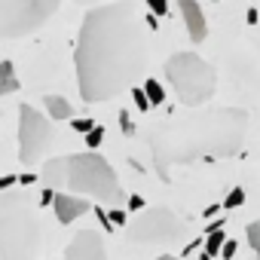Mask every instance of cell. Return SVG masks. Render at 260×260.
Returning <instances> with one entry per match:
<instances>
[{"mask_svg": "<svg viewBox=\"0 0 260 260\" xmlns=\"http://www.w3.org/2000/svg\"><path fill=\"white\" fill-rule=\"evenodd\" d=\"M156 260H181V257H172V254H159Z\"/></svg>", "mask_w": 260, "mask_h": 260, "instance_id": "obj_27", "label": "cell"}, {"mask_svg": "<svg viewBox=\"0 0 260 260\" xmlns=\"http://www.w3.org/2000/svg\"><path fill=\"white\" fill-rule=\"evenodd\" d=\"M125 233H128V239L138 242V245H169V242L181 239L187 233V226H184V220L172 208L150 205V208H144L141 214H135L132 220L125 223Z\"/></svg>", "mask_w": 260, "mask_h": 260, "instance_id": "obj_7", "label": "cell"}, {"mask_svg": "<svg viewBox=\"0 0 260 260\" xmlns=\"http://www.w3.org/2000/svg\"><path fill=\"white\" fill-rule=\"evenodd\" d=\"M132 95H135V104L141 107V110H147V107H153L150 104V98H147V92L144 89H132Z\"/></svg>", "mask_w": 260, "mask_h": 260, "instance_id": "obj_21", "label": "cell"}, {"mask_svg": "<svg viewBox=\"0 0 260 260\" xmlns=\"http://www.w3.org/2000/svg\"><path fill=\"white\" fill-rule=\"evenodd\" d=\"M40 217L25 190L0 193V260H37Z\"/></svg>", "mask_w": 260, "mask_h": 260, "instance_id": "obj_3", "label": "cell"}, {"mask_svg": "<svg viewBox=\"0 0 260 260\" xmlns=\"http://www.w3.org/2000/svg\"><path fill=\"white\" fill-rule=\"evenodd\" d=\"M110 223H116V226H125V223H128V217H125V211H119V208L113 205V211H110Z\"/></svg>", "mask_w": 260, "mask_h": 260, "instance_id": "obj_22", "label": "cell"}, {"mask_svg": "<svg viewBox=\"0 0 260 260\" xmlns=\"http://www.w3.org/2000/svg\"><path fill=\"white\" fill-rule=\"evenodd\" d=\"M52 211H55V220L58 223H74L77 217H83L89 208V199L80 196V193H71V190H58L55 199H52Z\"/></svg>", "mask_w": 260, "mask_h": 260, "instance_id": "obj_10", "label": "cell"}, {"mask_svg": "<svg viewBox=\"0 0 260 260\" xmlns=\"http://www.w3.org/2000/svg\"><path fill=\"white\" fill-rule=\"evenodd\" d=\"M52 144V122L46 113H37V107L22 104L19 107V159L25 166H34L46 147Z\"/></svg>", "mask_w": 260, "mask_h": 260, "instance_id": "obj_8", "label": "cell"}, {"mask_svg": "<svg viewBox=\"0 0 260 260\" xmlns=\"http://www.w3.org/2000/svg\"><path fill=\"white\" fill-rule=\"evenodd\" d=\"M40 181L43 187L49 190H68V156H55V159H46L43 162V172H40Z\"/></svg>", "mask_w": 260, "mask_h": 260, "instance_id": "obj_12", "label": "cell"}, {"mask_svg": "<svg viewBox=\"0 0 260 260\" xmlns=\"http://www.w3.org/2000/svg\"><path fill=\"white\" fill-rule=\"evenodd\" d=\"M43 107H46V113L52 116V119H74V107H71V101L64 98V95H46L43 98Z\"/></svg>", "mask_w": 260, "mask_h": 260, "instance_id": "obj_13", "label": "cell"}, {"mask_svg": "<svg viewBox=\"0 0 260 260\" xmlns=\"http://www.w3.org/2000/svg\"><path fill=\"white\" fill-rule=\"evenodd\" d=\"M34 181H37L34 175H22V178H19V184H34Z\"/></svg>", "mask_w": 260, "mask_h": 260, "instance_id": "obj_26", "label": "cell"}, {"mask_svg": "<svg viewBox=\"0 0 260 260\" xmlns=\"http://www.w3.org/2000/svg\"><path fill=\"white\" fill-rule=\"evenodd\" d=\"M147 7L153 10V16H166L169 13V0H147Z\"/></svg>", "mask_w": 260, "mask_h": 260, "instance_id": "obj_20", "label": "cell"}, {"mask_svg": "<svg viewBox=\"0 0 260 260\" xmlns=\"http://www.w3.org/2000/svg\"><path fill=\"white\" fill-rule=\"evenodd\" d=\"M233 254H236V242H230V239H226V242H223V248H220V257H233Z\"/></svg>", "mask_w": 260, "mask_h": 260, "instance_id": "obj_24", "label": "cell"}, {"mask_svg": "<svg viewBox=\"0 0 260 260\" xmlns=\"http://www.w3.org/2000/svg\"><path fill=\"white\" fill-rule=\"evenodd\" d=\"M64 260H107L104 239L95 230H80L64 248Z\"/></svg>", "mask_w": 260, "mask_h": 260, "instance_id": "obj_9", "label": "cell"}, {"mask_svg": "<svg viewBox=\"0 0 260 260\" xmlns=\"http://www.w3.org/2000/svg\"><path fill=\"white\" fill-rule=\"evenodd\" d=\"M245 132L248 113L242 107H214L153 125L147 132V147L156 172L169 178L175 166L236 156L245 144Z\"/></svg>", "mask_w": 260, "mask_h": 260, "instance_id": "obj_2", "label": "cell"}, {"mask_svg": "<svg viewBox=\"0 0 260 260\" xmlns=\"http://www.w3.org/2000/svg\"><path fill=\"white\" fill-rule=\"evenodd\" d=\"M71 125H74V132H89V128H92V119H71Z\"/></svg>", "mask_w": 260, "mask_h": 260, "instance_id": "obj_23", "label": "cell"}, {"mask_svg": "<svg viewBox=\"0 0 260 260\" xmlns=\"http://www.w3.org/2000/svg\"><path fill=\"white\" fill-rule=\"evenodd\" d=\"M68 190H71V193H80V196H86V199L104 202V205H110V208L125 202V190H122L116 172H113L110 162H107L101 153H95V150L68 156Z\"/></svg>", "mask_w": 260, "mask_h": 260, "instance_id": "obj_4", "label": "cell"}, {"mask_svg": "<svg viewBox=\"0 0 260 260\" xmlns=\"http://www.w3.org/2000/svg\"><path fill=\"white\" fill-rule=\"evenodd\" d=\"M101 141H104V128H101V125H92L89 132H86V147H89V150H95Z\"/></svg>", "mask_w": 260, "mask_h": 260, "instance_id": "obj_18", "label": "cell"}, {"mask_svg": "<svg viewBox=\"0 0 260 260\" xmlns=\"http://www.w3.org/2000/svg\"><path fill=\"white\" fill-rule=\"evenodd\" d=\"M242 202H245V190H239V187H236V190L223 199V208H226V211H233V208H239Z\"/></svg>", "mask_w": 260, "mask_h": 260, "instance_id": "obj_19", "label": "cell"}, {"mask_svg": "<svg viewBox=\"0 0 260 260\" xmlns=\"http://www.w3.org/2000/svg\"><path fill=\"white\" fill-rule=\"evenodd\" d=\"M19 89V74L13 68V61H0V98Z\"/></svg>", "mask_w": 260, "mask_h": 260, "instance_id": "obj_14", "label": "cell"}, {"mask_svg": "<svg viewBox=\"0 0 260 260\" xmlns=\"http://www.w3.org/2000/svg\"><path fill=\"white\" fill-rule=\"evenodd\" d=\"M166 80L187 107H202L217 89V71L196 52H175L166 61Z\"/></svg>", "mask_w": 260, "mask_h": 260, "instance_id": "obj_5", "label": "cell"}, {"mask_svg": "<svg viewBox=\"0 0 260 260\" xmlns=\"http://www.w3.org/2000/svg\"><path fill=\"white\" fill-rule=\"evenodd\" d=\"M245 236H248V245H251V251H254V254H257V260H260V217L248 223Z\"/></svg>", "mask_w": 260, "mask_h": 260, "instance_id": "obj_17", "label": "cell"}, {"mask_svg": "<svg viewBox=\"0 0 260 260\" xmlns=\"http://www.w3.org/2000/svg\"><path fill=\"white\" fill-rule=\"evenodd\" d=\"M144 92H147V98H150V104H153V107L166 101V92H162V86H159V80H153V77H150V80L144 83Z\"/></svg>", "mask_w": 260, "mask_h": 260, "instance_id": "obj_16", "label": "cell"}, {"mask_svg": "<svg viewBox=\"0 0 260 260\" xmlns=\"http://www.w3.org/2000/svg\"><path fill=\"white\" fill-rule=\"evenodd\" d=\"M128 208H132V211H135V208H144V199H138V196H132V199H128Z\"/></svg>", "mask_w": 260, "mask_h": 260, "instance_id": "obj_25", "label": "cell"}, {"mask_svg": "<svg viewBox=\"0 0 260 260\" xmlns=\"http://www.w3.org/2000/svg\"><path fill=\"white\" fill-rule=\"evenodd\" d=\"M223 242H226V233H223V230H211V233H208V239H205L202 260H211V257H217V254H220V248H223Z\"/></svg>", "mask_w": 260, "mask_h": 260, "instance_id": "obj_15", "label": "cell"}, {"mask_svg": "<svg viewBox=\"0 0 260 260\" xmlns=\"http://www.w3.org/2000/svg\"><path fill=\"white\" fill-rule=\"evenodd\" d=\"M175 4H178V13L184 19V28L190 34V40L202 43L208 37V19H205V13L199 7V0H175Z\"/></svg>", "mask_w": 260, "mask_h": 260, "instance_id": "obj_11", "label": "cell"}, {"mask_svg": "<svg viewBox=\"0 0 260 260\" xmlns=\"http://www.w3.org/2000/svg\"><path fill=\"white\" fill-rule=\"evenodd\" d=\"M74 68L86 104L110 101L135 83L147 68V37L132 0H110L83 16Z\"/></svg>", "mask_w": 260, "mask_h": 260, "instance_id": "obj_1", "label": "cell"}, {"mask_svg": "<svg viewBox=\"0 0 260 260\" xmlns=\"http://www.w3.org/2000/svg\"><path fill=\"white\" fill-rule=\"evenodd\" d=\"M61 0H0V40H19L40 31Z\"/></svg>", "mask_w": 260, "mask_h": 260, "instance_id": "obj_6", "label": "cell"}]
</instances>
